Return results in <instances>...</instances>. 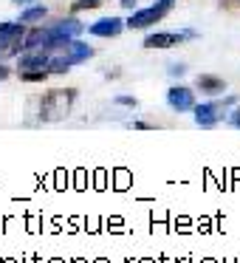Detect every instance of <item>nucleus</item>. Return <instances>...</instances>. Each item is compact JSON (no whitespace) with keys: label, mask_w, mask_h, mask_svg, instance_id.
<instances>
[{"label":"nucleus","mask_w":240,"mask_h":263,"mask_svg":"<svg viewBox=\"0 0 240 263\" xmlns=\"http://www.w3.org/2000/svg\"><path fill=\"white\" fill-rule=\"evenodd\" d=\"M6 77H9V68L6 65H0V80H6Z\"/></svg>","instance_id":"a211bd4d"},{"label":"nucleus","mask_w":240,"mask_h":263,"mask_svg":"<svg viewBox=\"0 0 240 263\" xmlns=\"http://www.w3.org/2000/svg\"><path fill=\"white\" fill-rule=\"evenodd\" d=\"M48 60L51 51L46 48H26V54L20 57V71H48Z\"/></svg>","instance_id":"0eeeda50"},{"label":"nucleus","mask_w":240,"mask_h":263,"mask_svg":"<svg viewBox=\"0 0 240 263\" xmlns=\"http://www.w3.org/2000/svg\"><path fill=\"white\" fill-rule=\"evenodd\" d=\"M116 105H127V108H133V105H136V97H116Z\"/></svg>","instance_id":"2eb2a0df"},{"label":"nucleus","mask_w":240,"mask_h":263,"mask_svg":"<svg viewBox=\"0 0 240 263\" xmlns=\"http://www.w3.org/2000/svg\"><path fill=\"white\" fill-rule=\"evenodd\" d=\"M63 48H65V57H68L74 65L82 63V60H88V57H93V48L88 46V43H76V37H74V40H68Z\"/></svg>","instance_id":"1a4fd4ad"},{"label":"nucleus","mask_w":240,"mask_h":263,"mask_svg":"<svg viewBox=\"0 0 240 263\" xmlns=\"http://www.w3.org/2000/svg\"><path fill=\"white\" fill-rule=\"evenodd\" d=\"M187 37H195V31H158V34H150L147 40H144V46L147 48H172L178 46L181 40H187Z\"/></svg>","instance_id":"423d86ee"},{"label":"nucleus","mask_w":240,"mask_h":263,"mask_svg":"<svg viewBox=\"0 0 240 263\" xmlns=\"http://www.w3.org/2000/svg\"><path fill=\"white\" fill-rule=\"evenodd\" d=\"M172 3H175V0H158V3H153V6H147V9H138V12L130 14V20H127L125 26L127 29H147V26L158 23L161 17H167Z\"/></svg>","instance_id":"f03ea898"},{"label":"nucleus","mask_w":240,"mask_h":263,"mask_svg":"<svg viewBox=\"0 0 240 263\" xmlns=\"http://www.w3.org/2000/svg\"><path fill=\"white\" fill-rule=\"evenodd\" d=\"M71 60L65 57V54H59V57H51L48 60V71H51V74H65V71H71Z\"/></svg>","instance_id":"f8f14e48"},{"label":"nucleus","mask_w":240,"mask_h":263,"mask_svg":"<svg viewBox=\"0 0 240 263\" xmlns=\"http://www.w3.org/2000/svg\"><path fill=\"white\" fill-rule=\"evenodd\" d=\"M20 77L29 80V82H43L48 77V71H20Z\"/></svg>","instance_id":"ddd939ff"},{"label":"nucleus","mask_w":240,"mask_h":263,"mask_svg":"<svg viewBox=\"0 0 240 263\" xmlns=\"http://www.w3.org/2000/svg\"><path fill=\"white\" fill-rule=\"evenodd\" d=\"M12 3H17V6H29V3H34V0H12Z\"/></svg>","instance_id":"6ab92c4d"},{"label":"nucleus","mask_w":240,"mask_h":263,"mask_svg":"<svg viewBox=\"0 0 240 263\" xmlns=\"http://www.w3.org/2000/svg\"><path fill=\"white\" fill-rule=\"evenodd\" d=\"M26 23H0V54H17L23 48Z\"/></svg>","instance_id":"20e7f679"},{"label":"nucleus","mask_w":240,"mask_h":263,"mask_svg":"<svg viewBox=\"0 0 240 263\" xmlns=\"http://www.w3.org/2000/svg\"><path fill=\"white\" fill-rule=\"evenodd\" d=\"M99 0H79V3H74V9H91V6H96Z\"/></svg>","instance_id":"f3484780"},{"label":"nucleus","mask_w":240,"mask_h":263,"mask_svg":"<svg viewBox=\"0 0 240 263\" xmlns=\"http://www.w3.org/2000/svg\"><path fill=\"white\" fill-rule=\"evenodd\" d=\"M46 29H48V51H54V48H63L68 40L79 37L85 31V26L76 17H68V20H57L54 26H46Z\"/></svg>","instance_id":"f257e3e1"},{"label":"nucleus","mask_w":240,"mask_h":263,"mask_svg":"<svg viewBox=\"0 0 240 263\" xmlns=\"http://www.w3.org/2000/svg\"><path fill=\"white\" fill-rule=\"evenodd\" d=\"M48 14L46 6H29L23 14H20V23H37V20H43Z\"/></svg>","instance_id":"9b49d317"},{"label":"nucleus","mask_w":240,"mask_h":263,"mask_svg":"<svg viewBox=\"0 0 240 263\" xmlns=\"http://www.w3.org/2000/svg\"><path fill=\"white\" fill-rule=\"evenodd\" d=\"M198 88L204 93H223V88H226V82L217 80V77H209V74H201L198 77Z\"/></svg>","instance_id":"9d476101"},{"label":"nucleus","mask_w":240,"mask_h":263,"mask_svg":"<svg viewBox=\"0 0 240 263\" xmlns=\"http://www.w3.org/2000/svg\"><path fill=\"white\" fill-rule=\"evenodd\" d=\"M133 3H136V0H122V6H125V9H130Z\"/></svg>","instance_id":"aec40b11"},{"label":"nucleus","mask_w":240,"mask_h":263,"mask_svg":"<svg viewBox=\"0 0 240 263\" xmlns=\"http://www.w3.org/2000/svg\"><path fill=\"white\" fill-rule=\"evenodd\" d=\"M229 125H232V127H240V108L232 110V116H229Z\"/></svg>","instance_id":"dca6fc26"},{"label":"nucleus","mask_w":240,"mask_h":263,"mask_svg":"<svg viewBox=\"0 0 240 263\" xmlns=\"http://www.w3.org/2000/svg\"><path fill=\"white\" fill-rule=\"evenodd\" d=\"M226 105H234V97H229L226 102H204V105H195L192 116H195V125L198 127H215L217 122L223 119V108Z\"/></svg>","instance_id":"7ed1b4c3"},{"label":"nucleus","mask_w":240,"mask_h":263,"mask_svg":"<svg viewBox=\"0 0 240 263\" xmlns=\"http://www.w3.org/2000/svg\"><path fill=\"white\" fill-rule=\"evenodd\" d=\"M170 74H172V77H181V74H187V65H181V63H172V65H170Z\"/></svg>","instance_id":"4468645a"},{"label":"nucleus","mask_w":240,"mask_h":263,"mask_svg":"<svg viewBox=\"0 0 240 263\" xmlns=\"http://www.w3.org/2000/svg\"><path fill=\"white\" fill-rule=\"evenodd\" d=\"M122 29H125V23H122L119 17H102L88 31H91L93 37H116V34H122Z\"/></svg>","instance_id":"6e6552de"},{"label":"nucleus","mask_w":240,"mask_h":263,"mask_svg":"<svg viewBox=\"0 0 240 263\" xmlns=\"http://www.w3.org/2000/svg\"><path fill=\"white\" fill-rule=\"evenodd\" d=\"M167 105H170L172 110H178V114H187V110L195 108V93L192 88L187 85H172L170 91H167Z\"/></svg>","instance_id":"39448f33"}]
</instances>
